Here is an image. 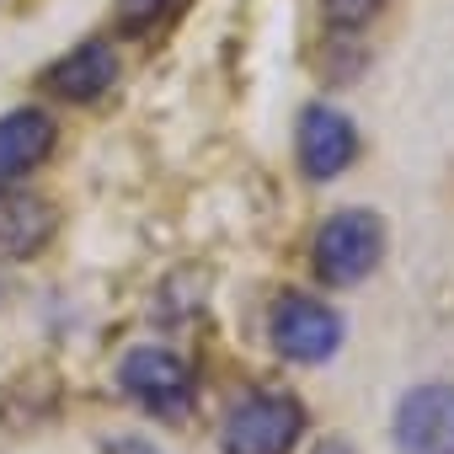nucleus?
Masks as SVG:
<instances>
[{
	"label": "nucleus",
	"instance_id": "f257e3e1",
	"mask_svg": "<svg viewBox=\"0 0 454 454\" xmlns=\"http://www.w3.org/2000/svg\"><path fill=\"white\" fill-rule=\"evenodd\" d=\"M385 247H390V231H385V219L374 208H342V214H332L316 231L310 262H316L321 284L353 289V284H364L385 262Z\"/></svg>",
	"mask_w": 454,
	"mask_h": 454
},
{
	"label": "nucleus",
	"instance_id": "f03ea898",
	"mask_svg": "<svg viewBox=\"0 0 454 454\" xmlns=\"http://www.w3.org/2000/svg\"><path fill=\"white\" fill-rule=\"evenodd\" d=\"M118 385H123L129 401H139L160 422H187L192 406H198V380H192L187 358H176L171 348H134V353H123Z\"/></svg>",
	"mask_w": 454,
	"mask_h": 454
},
{
	"label": "nucleus",
	"instance_id": "7ed1b4c3",
	"mask_svg": "<svg viewBox=\"0 0 454 454\" xmlns=\"http://www.w3.org/2000/svg\"><path fill=\"white\" fill-rule=\"evenodd\" d=\"M305 433V406L289 390H252L224 417V454H289Z\"/></svg>",
	"mask_w": 454,
	"mask_h": 454
},
{
	"label": "nucleus",
	"instance_id": "20e7f679",
	"mask_svg": "<svg viewBox=\"0 0 454 454\" xmlns=\"http://www.w3.org/2000/svg\"><path fill=\"white\" fill-rule=\"evenodd\" d=\"M268 337L278 348V358L289 364H326L342 348V316L316 300V294H278L273 316H268Z\"/></svg>",
	"mask_w": 454,
	"mask_h": 454
},
{
	"label": "nucleus",
	"instance_id": "39448f33",
	"mask_svg": "<svg viewBox=\"0 0 454 454\" xmlns=\"http://www.w3.org/2000/svg\"><path fill=\"white\" fill-rule=\"evenodd\" d=\"M401 454H454V385H417L395 406Z\"/></svg>",
	"mask_w": 454,
	"mask_h": 454
},
{
	"label": "nucleus",
	"instance_id": "423d86ee",
	"mask_svg": "<svg viewBox=\"0 0 454 454\" xmlns=\"http://www.w3.org/2000/svg\"><path fill=\"white\" fill-rule=\"evenodd\" d=\"M358 155V129L348 113L326 107V102H310L300 113V171L310 182H332L353 166Z\"/></svg>",
	"mask_w": 454,
	"mask_h": 454
},
{
	"label": "nucleus",
	"instance_id": "0eeeda50",
	"mask_svg": "<svg viewBox=\"0 0 454 454\" xmlns=\"http://www.w3.org/2000/svg\"><path fill=\"white\" fill-rule=\"evenodd\" d=\"M54 241V203L43 192L0 182V262H27Z\"/></svg>",
	"mask_w": 454,
	"mask_h": 454
},
{
	"label": "nucleus",
	"instance_id": "6e6552de",
	"mask_svg": "<svg viewBox=\"0 0 454 454\" xmlns=\"http://www.w3.org/2000/svg\"><path fill=\"white\" fill-rule=\"evenodd\" d=\"M118 70H123L118 49L107 38H86V43H75L70 54H59L49 65L43 91L59 97V102H97V97H107V86L118 81Z\"/></svg>",
	"mask_w": 454,
	"mask_h": 454
},
{
	"label": "nucleus",
	"instance_id": "1a4fd4ad",
	"mask_svg": "<svg viewBox=\"0 0 454 454\" xmlns=\"http://www.w3.org/2000/svg\"><path fill=\"white\" fill-rule=\"evenodd\" d=\"M54 139H59V129L43 107H12L0 118V182L38 171L54 155Z\"/></svg>",
	"mask_w": 454,
	"mask_h": 454
},
{
	"label": "nucleus",
	"instance_id": "9d476101",
	"mask_svg": "<svg viewBox=\"0 0 454 454\" xmlns=\"http://www.w3.org/2000/svg\"><path fill=\"white\" fill-rule=\"evenodd\" d=\"M187 6V0H118V27L123 33H155V27H166L176 12Z\"/></svg>",
	"mask_w": 454,
	"mask_h": 454
},
{
	"label": "nucleus",
	"instance_id": "9b49d317",
	"mask_svg": "<svg viewBox=\"0 0 454 454\" xmlns=\"http://www.w3.org/2000/svg\"><path fill=\"white\" fill-rule=\"evenodd\" d=\"M385 12V0H321V22L332 33H358Z\"/></svg>",
	"mask_w": 454,
	"mask_h": 454
},
{
	"label": "nucleus",
	"instance_id": "f8f14e48",
	"mask_svg": "<svg viewBox=\"0 0 454 454\" xmlns=\"http://www.w3.org/2000/svg\"><path fill=\"white\" fill-rule=\"evenodd\" d=\"M102 454H160L150 438H139V433H118V438H107V449Z\"/></svg>",
	"mask_w": 454,
	"mask_h": 454
},
{
	"label": "nucleus",
	"instance_id": "ddd939ff",
	"mask_svg": "<svg viewBox=\"0 0 454 454\" xmlns=\"http://www.w3.org/2000/svg\"><path fill=\"white\" fill-rule=\"evenodd\" d=\"M316 454H358V449H353L348 438H321V443H316Z\"/></svg>",
	"mask_w": 454,
	"mask_h": 454
}]
</instances>
